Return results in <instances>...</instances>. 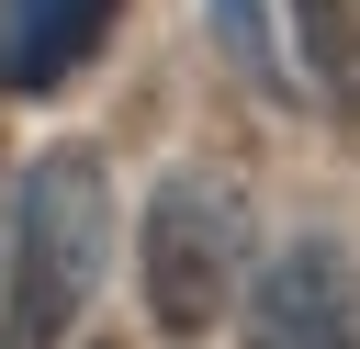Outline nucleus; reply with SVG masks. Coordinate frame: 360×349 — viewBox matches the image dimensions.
I'll use <instances>...</instances> for the list:
<instances>
[{
	"instance_id": "6",
	"label": "nucleus",
	"mask_w": 360,
	"mask_h": 349,
	"mask_svg": "<svg viewBox=\"0 0 360 349\" xmlns=\"http://www.w3.org/2000/svg\"><path fill=\"white\" fill-rule=\"evenodd\" d=\"M202 11H214V34H225V56H236L248 79H270V23H259V0H202ZM270 90H281V79H270Z\"/></svg>"
},
{
	"instance_id": "2",
	"label": "nucleus",
	"mask_w": 360,
	"mask_h": 349,
	"mask_svg": "<svg viewBox=\"0 0 360 349\" xmlns=\"http://www.w3.org/2000/svg\"><path fill=\"white\" fill-rule=\"evenodd\" d=\"M248 270V191L225 169H169L146 191V315L169 338H202L236 304Z\"/></svg>"
},
{
	"instance_id": "1",
	"label": "nucleus",
	"mask_w": 360,
	"mask_h": 349,
	"mask_svg": "<svg viewBox=\"0 0 360 349\" xmlns=\"http://www.w3.org/2000/svg\"><path fill=\"white\" fill-rule=\"evenodd\" d=\"M101 248H112V203H101V158L90 146H45L22 169L11 203V293H0V349H56L79 326V304L101 293Z\"/></svg>"
},
{
	"instance_id": "5",
	"label": "nucleus",
	"mask_w": 360,
	"mask_h": 349,
	"mask_svg": "<svg viewBox=\"0 0 360 349\" xmlns=\"http://www.w3.org/2000/svg\"><path fill=\"white\" fill-rule=\"evenodd\" d=\"M292 45H304V79L360 124V0H292Z\"/></svg>"
},
{
	"instance_id": "4",
	"label": "nucleus",
	"mask_w": 360,
	"mask_h": 349,
	"mask_svg": "<svg viewBox=\"0 0 360 349\" xmlns=\"http://www.w3.org/2000/svg\"><path fill=\"white\" fill-rule=\"evenodd\" d=\"M124 0H0V90H56L101 56Z\"/></svg>"
},
{
	"instance_id": "3",
	"label": "nucleus",
	"mask_w": 360,
	"mask_h": 349,
	"mask_svg": "<svg viewBox=\"0 0 360 349\" xmlns=\"http://www.w3.org/2000/svg\"><path fill=\"white\" fill-rule=\"evenodd\" d=\"M248 349H360V259L338 236H292L248 281Z\"/></svg>"
}]
</instances>
